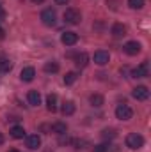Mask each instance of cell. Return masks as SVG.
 <instances>
[{
  "instance_id": "cell-5",
  "label": "cell",
  "mask_w": 151,
  "mask_h": 152,
  "mask_svg": "<svg viewBox=\"0 0 151 152\" xmlns=\"http://www.w3.org/2000/svg\"><path fill=\"white\" fill-rule=\"evenodd\" d=\"M133 78H146L150 76V62H142L141 66H137L133 71H132Z\"/></svg>"
},
{
  "instance_id": "cell-14",
  "label": "cell",
  "mask_w": 151,
  "mask_h": 152,
  "mask_svg": "<svg viewBox=\"0 0 151 152\" xmlns=\"http://www.w3.org/2000/svg\"><path fill=\"white\" fill-rule=\"evenodd\" d=\"M126 34V27L123 23H114L112 25V36L114 37H121Z\"/></svg>"
},
{
  "instance_id": "cell-18",
  "label": "cell",
  "mask_w": 151,
  "mask_h": 152,
  "mask_svg": "<svg viewBox=\"0 0 151 152\" xmlns=\"http://www.w3.org/2000/svg\"><path fill=\"white\" fill-rule=\"evenodd\" d=\"M11 136H13V138H16V140H20V138H23V136H25V129H23L21 126H14V127L11 129Z\"/></svg>"
},
{
  "instance_id": "cell-28",
  "label": "cell",
  "mask_w": 151,
  "mask_h": 152,
  "mask_svg": "<svg viewBox=\"0 0 151 152\" xmlns=\"http://www.w3.org/2000/svg\"><path fill=\"white\" fill-rule=\"evenodd\" d=\"M32 2H34V4H43L44 0H32Z\"/></svg>"
},
{
  "instance_id": "cell-2",
  "label": "cell",
  "mask_w": 151,
  "mask_h": 152,
  "mask_svg": "<svg viewBox=\"0 0 151 152\" xmlns=\"http://www.w3.org/2000/svg\"><path fill=\"white\" fill-rule=\"evenodd\" d=\"M80 20H82V14H80L78 9L70 7V9L64 11V21H66V23H70V25H78Z\"/></svg>"
},
{
  "instance_id": "cell-1",
  "label": "cell",
  "mask_w": 151,
  "mask_h": 152,
  "mask_svg": "<svg viewBox=\"0 0 151 152\" xmlns=\"http://www.w3.org/2000/svg\"><path fill=\"white\" fill-rule=\"evenodd\" d=\"M142 145H144V138H142L139 133H130V134L126 136V147H128V149L139 151Z\"/></svg>"
},
{
  "instance_id": "cell-22",
  "label": "cell",
  "mask_w": 151,
  "mask_h": 152,
  "mask_svg": "<svg viewBox=\"0 0 151 152\" xmlns=\"http://www.w3.org/2000/svg\"><path fill=\"white\" fill-rule=\"evenodd\" d=\"M76 78H78V75L71 71V73H68V75L64 76V83H66V85H73L76 81Z\"/></svg>"
},
{
  "instance_id": "cell-30",
  "label": "cell",
  "mask_w": 151,
  "mask_h": 152,
  "mask_svg": "<svg viewBox=\"0 0 151 152\" xmlns=\"http://www.w3.org/2000/svg\"><path fill=\"white\" fill-rule=\"evenodd\" d=\"M9 152H20V151H16V149H13V151H9Z\"/></svg>"
},
{
  "instance_id": "cell-24",
  "label": "cell",
  "mask_w": 151,
  "mask_h": 152,
  "mask_svg": "<svg viewBox=\"0 0 151 152\" xmlns=\"http://www.w3.org/2000/svg\"><path fill=\"white\" fill-rule=\"evenodd\" d=\"M101 136H103L105 140H112L114 136H115V131H114V129H105V131L101 133Z\"/></svg>"
},
{
  "instance_id": "cell-13",
  "label": "cell",
  "mask_w": 151,
  "mask_h": 152,
  "mask_svg": "<svg viewBox=\"0 0 151 152\" xmlns=\"http://www.w3.org/2000/svg\"><path fill=\"white\" fill-rule=\"evenodd\" d=\"M13 69V62L7 57H0V75H5Z\"/></svg>"
},
{
  "instance_id": "cell-15",
  "label": "cell",
  "mask_w": 151,
  "mask_h": 152,
  "mask_svg": "<svg viewBox=\"0 0 151 152\" xmlns=\"http://www.w3.org/2000/svg\"><path fill=\"white\" fill-rule=\"evenodd\" d=\"M46 108L50 112H55L57 110V96L55 94H48V97H46Z\"/></svg>"
},
{
  "instance_id": "cell-6",
  "label": "cell",
  "mask_w": 151,
  "mask_h": 152,
  "mask_svg": "<svg viewBox=\"0 0 151 152\" xmlns=\"http://www.w3.org/2000/svg\"><path fill=\"white\" fill-rule=\"evenodd\" d=\"M132 96H133L137 101H146V99L150 97V90H148V87L141 85V87H135V88H133Z\"/></svg>"
},
{
  "instance_id": "cell-25",
  "label": "cell",
  "mask_w": 151,
  "mask_h": 152,
  "mask_svg": "<svg viewBox=\"0 0 151 152\" xmlns=\"http://www.w3.org/2000/svg\"><path fill=\"white\" fill-rule=\"evenodd\" d=\"M94 152H109V145L107 143H101V145H96Z\"/></svg>"
},
{
  "instance_id": "cell-12",
  "label": "cell",
  "mask_w": 151,
  "mask_h": 152,
  "mask_svg": "<svg viewBox=\"0 0 151 152\" xmlns=\"http://www.w3.org/2000/svg\"><path fill=\"white\" fill-rule=\"evenodd\" d=\"M27 99H29L30 106H39L41 104V94H39L38 90H30L29 96H27Z\"/></svg>"
},
{
  "instance_id": "cell-27",
  "label": "cell",
  "mask_w": 151,
  "mask_h": 152,
  "mask_svg": "<svg viewBox=\"0 0 151 152\" xmlns=\"http://www.w3.org/2000/svg\"><path fill=\"white\" fill-rule=\"evenodd\" d=\"M4 14H5V12H4V9H2V4H0V18H4Z\"/></svg>"
},
{
  "instance_id": "cell-7",
  "label": "cell",
  "mask_w": 151,
  "mask_h": 152,
  "mask_svg": "<svg viewBox=\"0 0 151 152\" xmlns=\"http://www.w3.org/2000/svg\"><path fill=\"white\" fill-rule=\"evenodd\" d=\"M109 60H110L109 51H105V50H98V51L94 53V62H96L98 66H105V64H109Z\"/></svg>"
},
{
  "instance_id": "cell-4",
  "label": "cell",
  "mask_w": 151,
  "mask_h": 152,
  "mask_svg": "<svg viewBox=\"0 0 151 152\" xmlns=\"http://www.w3.org/2000/svg\"><path fill=\"white\" fill-rule=\"evenodd\" d=\"M132 115H133V112H132V108H130L128 104H119V106L115 108V117H117L119 120H130Z\"/></svg>"
},
{
  "instance_id": "cell-10",
  "label": "cell",
  "mask_w": 151,
  "mask_h": 152,
  "mask_svg": "<svg viewBox=\"0 0 151 152\" xmlns=\"http://www.w3.org/2000/svg\"><path fill=\"white\" fill-rule=\"evenodd\" d=\"M34 76H36V69H34V67H23L21 73H20L21 81H32Z\"/></svg>"
},
{
  "instance_id": "cell-29",
  "label": "cell",
  "mask_w": 151,
  "mask_h": 152,
  "mask_svg": "<svg viewBox=\"0 0 151 152\" xmlns=\"http://www.w3.org/2000/svg\"><path fill=\"white\" fill-rule=\"evenodd\" d=\"M4 143V136H2V133H0V145Z\"/></svg>"
},
{
  "instance_id": "cell-9",
  "label": "cell",
  "mask_w": 151,
  "mask_h": 152,
  "mask_svg": "<svg viewBox=\"0 0 151 152\" xmlns=\"http://www.w3.org/2000/svg\"><path fill=\"white\" fill-rule=\"evenodd\" d=\"M61 41H62V44H66V46H73V44H76V41H78V36H76L75 32H64L62 37H61Z\"/></svg>"
},
{
  "instance_id": "cell-19",
  "label": "cell",
  "mask_w": 151,
  "mask_h": 152,
  "mask_svg": "<svg viewBox=\"0 0 151 152\" xmlns=\"http://www.w3.org/2000/svg\"><path fill=\"white\" fill-rule=\"evenodd\" d=\"M87 60H89V57H87L85 53H80V55H76V57H75L76 67H85V66H87Z\"/></svg>"
},
{
  "instance_id": "cell-21",
  "label": "cell",
  "mask_w": 151,
  "mask_h": 152,
  "mask_svg": "<svg viewBox=\"0 0 151 152\" xmlns=\"http://www.w3.org/2000/svg\"><path fill=\"white\" fill-rule=\"evenodd\" d=\"M44 71L46 73H57L59 71V64L57 62H46L44 64Z\"/></svg>"
},
{
  "instance_id": "cell-8",
  "label": "cell",
  "mask_w": 151,
  "mask_h": 152,
  "mask_svg": "<svg viewBox=\"0 0 151 152\" xmlns=\"http://www.w3.org/2000/svg\"><path fill=\"white\" fill-rule=\"evenodd\" d=\"M139 51H141V44H139L137 41H128V42L124 44V53H126V55H132V57H133V55H137Z\"/></svg>"
},
{
  "instance_id": "cell-11",
  "label": "cell",
  "mask_w": 151,
  "mask_h": 152,
  "mask_svg": "<svg viewBox=\"0 0 151 152\" xmlns=\"http://www.w3.org/2000/svg\"><path fill=\"white\" fill-rule=\"evenodd\" d=\"M27 147L32 149V151L39 149V147H41V138H39L38 134H30V136H27Z\"/></svg>"
},
{
  "instance_id": "cell-23",
  "label": "cell",
  "mask_w": 151,
  "mask_h": 152,
  "mask_svg": "<svg viewBox=\"0 0 151 152\" xmlns=\"http://www.w3.org/2000/svg\"><path fill=\"white\" fill-rule=\"evenodd\" d=\"M128 5L132 9H142L144 7V0H128Z\"/></svg>"
},
{
  "instance_id": "cell-17",
  "label": "cell",
  "mask_w": 151,
  "mask_h": 152,
  "mask_svg": "<svg viewBox=\"0 0 151 152\" xmlns=\"http://www.w3.org/2000/svg\"><path fill=\"white\" fill-rule=\"evenodd\" d=\"M103 96H100V94H93L91 97H89V103L93 104V106H96V108H100L101 104H103Z\"/></svg>"
},
{
  "instance_id": "cell-3",
  "label": "cell",
  "mask_w": 151,
  "mask_h": 152,
  "mask_svg": "<svg viewBox=\"0 0 151 152\" xmlns=\"http://www.w3.org/2000/svg\"><path fill=\"white\" fill-rule=\"evenodd\" d=\"M41 21L46 25V27H53L57 23V12L53 9H44L41 12Z\"/></svg>"
},
{
  "instance_id": "cell-16",
  "label": "cell",
  "mask_w": 151,
  "mask_h": 152,
  "mask_svg": "<svg viewBox=\"0 0 151 152\" xmlns=\"http://www.w3.org/2000/svg\"><path fill=\"white\" fill-rule=\"evenodd\" d=\"M52 131L57 133V134H66V133H68V126H66L64 122H55V124L52 126Z\"/></svg>"
},
{
  "instance_id": "cell-20",
  "label": "cell",
  "mask_w": 151,
  "mask_h": 152,
  "mask_svg": "<svg viewBox=\"0 0 151 152\" xmlns=\"http://www.w3.org/2000/svg\"><path fill=\"white\" fill-rule=\"evenodd\" d=\"M62 113L64 115H73L75 113V103L73 101H66L62 104Z\"/></svg>"
},
{
  "instance_id": "cell-26",
  "label": "cell",
  "mask_w": 151,
  "mask_h": 152,
  "mask_svg": "<svg viewBox=\"0 0 151 152\" xmlns=\"http://www.w3.org/2000/svg\"><path fill=\"white\" fill-rule=\"evenodd\" d=\"M70 0H55V4H59V5H66Z\"/></svg>"
}]
</instances>
